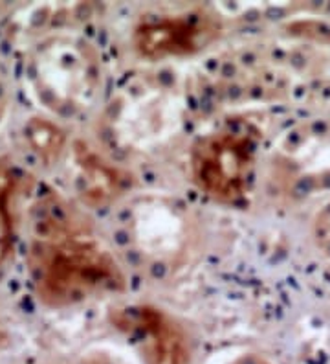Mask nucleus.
Instances as JSON below:
<instances>
[{
  "instance_id": "f257e3e1",
  "label": "nucleus",
  "mask_w": 330,
  "mask_h": 364,
  "mask_svg": "<svg viewBox=\"0 0 330 364\" xmlns=\"http://www.w3.org/2000/svg\"><path fill=\"white\" fill-rule=\"evenodd\" d=\"M28 263L37 294L53 307L123 287V276L109 250L83 223L61 210L39 223Z\"/></svg>"
},
{
  "instance_id": "f03ea898",
  "label": "nucleus",
  "mask_w": 330,
  "mask_h": 364,
  "mask_svg": "<svg viewBox=\"0 0 330 364\" xmlns=\"http://www.w3.org/2000/svg\"><path fill=\"white\" fill-rule=\"evenodd\" d=\"M26 80L35 98L53 114L87 111L99 89V59L90 43L74 33L40 39L26 55Z\"/></svg>"
},
{
  "instance_id": "7ed1b4c3",
  "label": "nucleus",
  "mask_w": 330,
  "mask_h": 364,
  "mask_svg": "<svg viewBox=\"0 0 330 364\" xmlns=\"http://www.w3.org/2000/svg\"><path fill=\"white\" fill-rule=\"evenodd\" d=\"M255 151L257 134L250 129H222L207 134L193 147L194 181L207 196L233 203L246 193Z\"/></svg>"
},
{
  "instance_id": "20e7f679",
  "label": "nucleus",
  "mask_w": 330,
  "mask_h": 364,
  "mask_svg": "<svg viewBox=\"0 0 330 364\" xmlns=\"http://www.w3.org/2000/svg\"><path fill=\"white\" fill-rule=\"evenodd\" d=\"M143 346L149 364H191L189 348L180 328L162 311L140 307L121 320Z\"/></svg>"
},
{
  "instance_id": "39448f33",
  "label": "nucleus",
  "mask_w": 330,
  "mask_h": 364,
  "mask_svg": "<svg viewBox=\"0 0 330 364\" xmlns=\"http://www.w3.org/2000/svg\"><path fill=\"white\" fill-rule=\"evenodd\" d=\"M211 33L213 26L200 15L187 18H158L138 28L136 46L147 58L180 55L200 48Z\"/></svg>"
},
{
  "instance_id": "423d86ee",
  "label": "nucleus",
  "mask_w": 330,
  "mask_h": 364,
  "mask_svg": "<svg viewBox=\"0 0 330 364\" xmlns=\"http://www.w3.org/2000/svg\"><path fill=\"white\" fill-rule=\"evenodd\" d=\"M75 164L79 168L77 184H79L83 199L90 200V203H99V200L109 196L110 191L114 190V173L109 168L99 164L97 160H94L90 155L77 151Z\"/></svg>"
},
{
  "instance_id": "0eeeda50",
  "label": "nucleus",
  "mask_w": 330,
  "mask_h": 364,
  "mask_svg": "<svg viewBox=\"0 0 330 364\" xmlns=\"http://www.w3.org/2000/svg\"><path fill=\"white\" fill-rule=\"evenodd\" d=\"M13 190V177L6 168L0 166V263L4 262L11 249V212H9V196Z\"/></svg>"
},
{
  "instance_id": "6e6552de",
  "label": "nucleus",
  "mask_w": 330,
  "mask_h": 364,
  "mask_svg": "<svg viewBox=\"0 0 330 364\" xmlns=\"http://www.w3.org/2000/svg\"><path fill=\"white\" fill-rule=\"evenodd\" d=\"M314 237L317 247L330 256V205L317 215L314 223Z\"/></svg>"
},
{
  "instance_id": "1a4fd4ad",
  "label": "nucleus",
  "mask_w": 330,
  "mask_h": 364,
  "mask_svg": "<svg viewBox=\"0 0 330 364\" xmlns=\"http://www.w3.org/2000/svg\"><path fill=\"white\" fill-rule=\"evenodd\" d=\"M226 364H272V363L264 359V357L255 355V353H248V355L235 357V359H231Z\"/></svg>"
},
{
  "instance_id": "9d476101",
  "label": "nucleus",
  "mask_w": 330,
  "mask_h": 364,
  "mask_svg": "<svg viewBox=\"0 0 330 364\" xmlns=\"http://www.w3.org/2000/svg\"><path fill=\"white\" fill-rule=\"evenodd\" d=\"M70 364H121L118 359H112V357L99 355V357H83L79 360H74Z\"/></svg>"
},
{
  "instance_id": "9b49d317",
  "label": "nucleus",
  "mask_w": 330,
  "mask_h": 364,
  "mask_svg": "<svg viewBox=\"0 0 330 364\" xmlns=\"http://www.w3.org/2000/svg\"><path fill=\"white\" fill-rule=\"evenodd\" d=\"M4 111H6V87L2 77H0V118H2Z\"/></svg>"
}]
</instances>
